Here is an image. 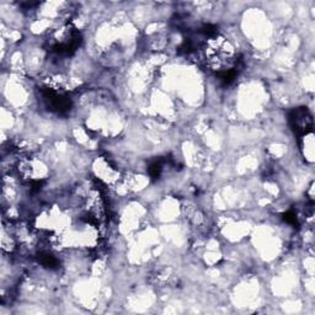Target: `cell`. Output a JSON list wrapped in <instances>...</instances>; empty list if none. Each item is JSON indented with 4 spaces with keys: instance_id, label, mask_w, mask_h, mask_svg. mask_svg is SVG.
Instances as JSON below:
<instances>
[{
    "instance_id": "1",
    "label": "cell",
    "mask_w": 315,
    "mask_h": 315,
    "mask_svg": "<svg viewBox=\"0 0 315 315\" xmlns=\"http://www.w3.org/2000/svg\"><path fill=\"white\" fill-rule=\"evenodd\" d=\"M289 121L293 127V130L298 135H300V137L312 132L313 118L309 111L305 107L295 108L294 111H292V113L289 116Z\"/></svg>"
},
{
    "instance_id": "2",
    "label": "cell",
    "mask_w": 315,
    "mask_h": 315,
    "mask_svg": "<svg viewBox=\"0 0 315 315\" xmlns=\"http://www.w3.org/2000/svg\"><path fill=\"white\" fill-rule=\"evenodd\" d=\"M284 220L287 221V223L292 224V225H298V218H297V214H295L294 212H293V211L287 212V213L284 214Z\"/></svg>"
}]
</instances>
